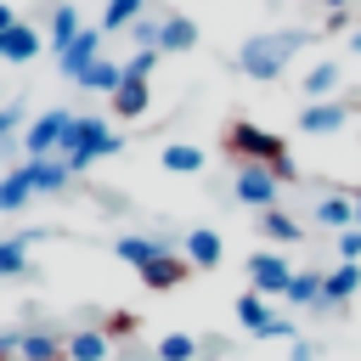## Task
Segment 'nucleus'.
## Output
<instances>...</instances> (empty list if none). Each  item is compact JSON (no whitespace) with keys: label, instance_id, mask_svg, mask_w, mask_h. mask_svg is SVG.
<instances>
[{"label":"nucleus","instance_id":"nucleus-34","mask_svg":"<svg viewBox=\"0 0 361 361\" xmlns=\"http://www.w3.org/2000/svg\"><path fill=\"white\" fill-rule=\"evenodd\" d=\"M254 338H293V322H276V316H271V322H265Z\"/></svg>","mask_w":361,"mask_h":361},{"label":"nucleus","instance_id":"nucleus-41","mask_svg":"<svg viewBox=\"0 0 361 361\" xmlns=\"http://www.w3.org/2000/svg\"><path fill=\"white\" fill-rule=\"evenodd\" d=\"M355 226H361V192H355Z\"/></svg>","mask_w":361,"mask_h":361},{"label":"nucleus","instance_id":"nucleus-29","mask_svg":"<svg viewBox=\"0 0 361 361\" xmlns=\"http://www.w3.org/2000/svg\"><path fill=\"white\" fill-rule=\"evenodd\" d=\"M237 322H243L248 333H259V327L271 322V310H265V293H243V299H237Z\"/></svg>","mask_w":361,"mask_h":361},{"label":"nucleus","instance_id":"nucleus-38","mask_svg":"<svg viewBox=\"0 0 361 361\" xmlns=\"http://www.w3.org/2000/svg\"><path fill=\"white\" fill-rule=\"evenodd\" d=\"M6 28H17V11H11V6H0V34H6Z\"/></svg>","mask_w":361,"mask_h":361},{"label":"nucleus","instance_id":"nucleus-24","mask_svg":"<svg viewBox=\"0 0 361 361\" xmlns=\"http://www.w3.org/2000/svg\"><path fill=\"white\" fill-rule=\"evenodd\" d=\"M322 276H327V271H293V282H288L282 299H293V305H316V310H322Z\"/></svg>","mask_w":361,"mask_h":361},{"label":"nucleus","instance_id":"nucleus-31","mask_svg":"<svg viewBox=\"0 0 361 361\" xmlns=\"http://www.w3.org/2000/svg\"><path fill=\"white\" fill-rule=\"evenodd\" d=\"M152 62H158V45H141V51L124 62V79H147V73H152Z\"/></svg>","mask_w":361,"mask_h":361},{"label":"nucleus","instance_id":"nucleus-19","mask_svg":"<svg viewBox=\"0 0 361 361\" xmlns=\"http://www.w3.org/2000/svg\"><path fill=\"white\" fill-rule=\"evenodd\" d=\"M79 85H85V90H107V96H113V90L124 85V62H107V56H96V62L79 73Z\"/></svg>","mask_w":361,"mask_h":361},{"label":"nucleus","instance_id":"nucleus-16","mask_svg":"<svg viewBox=\"0 0 361 361\" xmlns=\"http://www.w3.org/2000/svg\"><path fill=\"white\" fill-rule=\"evenodd\" d=\"M197 45V23L192 17H164L158 23V51H192Z\"/></svg>","mask_w":361,"mask_h":361},{"label":"nucleus","instance_id":"nucleus-40","mask_svg":"<svg viewBox=\"0 0 361 361\" xmlns=\"http://www.w3.org/2000/svg\"><path fill=\"white\" fill-rule=\"evenodd\" d=\"M350 51H355V56H361V28H355V34H350Z\"/></svg>","mask_w":361,"mask_h":361},{"label":"nucleus","instance_id":"nucleus-37","mask_svg":"<svg viewBox=\"0 0 361 361\" xmlns=\"http://www.w3.org/2000/svg\"><path fill=\"white\" fill-rule=\"evenodd\" d=\"M6 355H17V333H0V361Z\"/></svg>","mask_w":361,"mask_h":361},{"label":"nucleus","instance_id":"nucleus-26","mask_svg":"<svg viewBox=\"0 0 361 361\" xmlns=\"http://www.w3.org/2000/svg\"><path fill=\"white\" fill-rule=\"evenodd\" d=\"M152 361H197V338L192 333H164Z\"/></svg>","mask_w":361,"mask_h":361},{"label":"nucleus","instance_id":"nucleus-14","mask_svg":"<svg viewBox=\"0 0 361 361\" xmlns=\"http://www.w3.org/2000/svg\"><path fill=\"white\" fill-rule=\"evenodd\" d=\"M147 107H152V85H147V79H124V85L113 90V113H118V118H141Z\"/></svg>","mask_w":361,"mask_h":361},{"label":"nucleus","instance_id":"nucleus-30","mask_svg":"<svg viewBox=\"0 0 361 361\" xmlns=\"http://www.w3.org/2000/svg\"><path fill=\"white\" fill-rule=\"evenodd\" d=\"M299 231H305V226H293V214L265 209V237H271V243H299Z\"/></svg>","mask_w":361,"mask_h":361},{"label":"nucleus","instance_id":"nucleus-4","mask_svg":"<svg viewBox=\"0 0 361 361\" xmlns=\"http://www.w3.org/2000/svg\"><path fill=\"white\" fill-rule=\"evenodd\" d=\"M73 118H79V113H68V107L39 113V118L28 124V135H23V152H28V158H56L62 141H68V130H73Z\"/></svg>","mask_w":361,"mask_h":361},{"label":"nucleus","instance_id":"nucleus-23","mask_svg":"<svg viewBox=\"0 0 361 361\" xmlns=\"http://www.w3.org/2000/svg\"><path fill=\"white\" fill-rule=\"evenodd\" d=\"M79 34H85V23H79L73 0H68V6H56V11H51V45H56V51H68Z\"/></svg>","mask_w":361,"mask_h":361},{"label":"nucleus","instance_id":"nucleus-7","mask_svg":"<svg viewBox=\"0 0 361 361\" xmlns=\"http://www.w3.org/2000/svg\"><path fill=\"white\" fill-rule=\"evenodd\" d=\"M62 361H113V338L102 327H79L62 338Z\"/></svg>","mask_w":361,"mask_h":361},{"label":"nucleus","instance_id":"nucleus-33","mask_svg":"<svg viewBox=\"0 0 361 361\" xmlns=\"http://www.w3.org/2000/svg\"><path fill=\"white\" fill-rule=\"evenodd\" d=\"M338 259H361V226L338 231Z\"/></svg>","mask_w":361,"mask_h":361},{"label":"nucleus","instance_id":"nucleus-36","mask_svg":"<svg viewBox=\"0 0 361 361\" xmlns=\"http://www.w3.org/2000/svg\"><path fill=\"white\" fill-rule=\"evenodd\" d=\"M288 361H316V350H310L305 338H293V350H288Z\"/></svg>","mask_w":361,"mask_h":361},{"label":"nucleus","instance_id":"nucleus-35","mask_svg":"<svg viewBox=\"0 0 361 361\" xmlns=\"http://www.w3.org/2000/svg\"><path fill=\"white\" fill-rule=\"evenodd\" d=\"M17 124H23V107H17V102H11V107H0V141H6Z\"/></svg>","mask_w":361,"mask_h":361},{"label":"nucleus","instance_id":"nucleus-18","mask_svg":"<svg viewBox=\"0 0 361 361\" xmlns=\"http://www.w3.org/2000/svg\"><path fill=\"white\" fill-rule=\"evenodd\" d=\"M28 197H34V180H28V164H17V169L0 180V214H17Z\"/></svg>","mask_w":361,"mask_h":361},{"label":"nucleus","instance_id":"nucleus-25","mask_svg":"<svg viewBox=\"0 0 361 361\" xmlns=\"http://www.w3.org/2000/svg\"><path fill=\"white\" fill-rule=\"evenodd\" d=\"M333 90H338V62H316V68L305 73V96H310V102H327Z\"/></svg>","mask_w":361,"mask_h":361},{"label":"nucleus","instance_id":"nucleus-17","mask_svg":"<svg viewBox=\"0 0 361 361\" xmlns=\"http://www.w3.org/2000/svg\"><path fill=\"white\" fill-rule=\"evenodd\" d=\"M316 220H322V226H333V231H350V226H355V197L327 192V197L316 203Z\"/></svg>","mask_w":361,"mask_h":361},{"label":"nucleus","instance_id":"nucleus-22","mask_svg":"<svg viewBox=\"0 0 361 361\" xmlns=\"http://www.w3.org/2000/svg\"><path fill=\"white\" fill-rule=\"evenodd\" d=\"M17 355L23 361H62V338L56 333H17Z\"/></svg>","mask_w":361,"mask_h":361},{"label":"nucleus","instance_id":"nucleus-20","mask_svg":"<svg viewBox=\"0 0 361 361\" xmlns=\"http://www.w3.org/2000/svg\"><path fill=\"white\" fill-rule=\"evenodd\" d=\"M158 164H164L169 175H197V169H203V147H192V141H169Z\"/></svg>","mask_w":361,"mask_h":361},{"label":"nucleus","instance_id":"nucleus-10","mask_svg":"<svg viewBox=\"0 0 361 361\" xmlns=\"http://www.w3.org/2000/svg\"><path fill=\"white\" fill-rule=\"evenodd\" d=\"M186 276H192L186 254H158L152 265H141V282H147V288H180Z\"/></svg>","mask_w":361,"mask_h":361},{"label":"nucleus","instance_id":"nucleus-1","mask_svg":"<svg viewBox=\"0 0 361 361\" xmlns=\"http://www.w3.org/2000/svg\"><path fill=\"white\" fill-rule=\"evenodd\" d=\"M118 147H124V135H113V130H107V118L79 113V118H73V130H68V141H62V164H68V175H85L96 158H113Z\"/></svg>","mask_w":361,"mask_h":361},{"label":"nucleus","instance_id":"nucleus-6","mask_svg":"<svg viewBox=\"0 0 361 361\" xmlns=\"http://www.w3.org/2000/svg\"><path fill=\"white\" fill-rule=\"evenodd\" d=\"M248 282H254V293H288L293 265L282 254H248Z\"/></svg>","mask_w":361,"mask_h":361},{"label":"nucleus","instance_id":"nucleus-12","mask_svg":"<svg viewBox=\"0 0 361 361\" xmlns=\"http://www.w3.org/2000/svg\"><path fill=\"white\" fill-rule=\"evenodd\" d=\"M220 254H226V243H220V231L214 226H197V231H186V265H220Z\"/></svg>","mask_w":361,"mask_h":361},{"label":"nucleus","instance_id":"nucleus-3","mask_svg":"<svg viewBox=\"0 0 361 361\" xmlns=\"http://www.w3.org/2000/svg\"><path fill=\"white\" fill-rule=\"evenodd\" d=\"M226 152H237L243 164H276V158H288L282 135H271L265 124H248V118H237L226 130Z\"/></svg>","mask_w":361,"mask_h":361},{"label":"nucleus","instance_id":"nucleus-2","mask_svg":"<svg viewBox=\"0 0 361 361\" xmlns=\"http://www.w3.org/2000/svg\"><path fill=\"white\" fill-rule=\"evenodd\" d=\"M299 45H305L299 28H293V34H254V39L237 51V68H243L248 79H276V73L299 56Z\"/></svg>","mask_w":361,"mask_h":361},{"label":"nucleus","instance_id":"nucleus-39","mask_svg":"<svg viewBox=\"0 0 361 361\" xmlns=\"http://www.w3.org/2000/svg\"><path fill=\"white\" fill-rule=\"evenodd\" d=\"M322 6H327V11H350V0H322Z\"/></svg>","mask_w":361,"mask_h":361},{"label":"nucleus","instance_id":"nucleus-5","mask_svg":"<svg viewBox=\"0 0 361 361\" xmlns=\"http://www.w3.org/2000/svg\"><path fill=\"white\" fill-rule=\"evenodd\" d=\"M276 192H282V180H276L271 164H243L237 169V197L248 209H276Z\"/></svg>","mask_w":361,"mask_h":361},{"label":"nucleus","instance_id":"nucleus-8","mask_svg":"<svg viewBox=\"0 0 361 361\" xmlns=\"http://www.w3.org/2000/svg\"><path fill=\"white\" fill-rule=\"evenodd\" d=\"M350 124V107L344 102H310L305 113H299V130L305 135H338Z\"/></svg>","mask_w":361,"mask_h":361},{"label":"nucleus","instance_id":"nucleus-13","mask_svg":"<svg viewBox=\"0 0 361 361\" xmlns=\"http://www.w3.org/2000/svg\"><path fill=\"white\" fill-rule=\"evenodd\" d=\"M39 45H45V39H39L28 23H17V28H6V34H0V62H34V56H39Z\"/></svg>","mask_w":361,"mask_h":361},{"label":"nucleus","instance_id":"nucleus-32","mask_svg":"<svg viewBox=\"0 0 361 361\" xmlns=\"http://www.w3.org/2000/svg\"><path fill=\"white\" fill-rule=\"evenodd\" d=\"M102 333H107V338H124V333H135V316H130V310H113V316L102 322Z\"/></svg>","mask_w":361,"mask_h":361},{"label":"nucleus","instance_id":"nucleus-27","mask_svg":"<svg viewBox=\"0 0 361 361\" xmlns=\"http://www.w3.org/2000/svg\"><path fill=\"white\" fill-rule=\"evenodd\" d=\"M130 23H141V0H107V6H102V34L130 28Z\"/></svg>","mask_w":361,"mask_h":361},{"label":"nucleus","instance_id":"nucleus-15","mask_svg":"<svg viewBox=\"0 0 361 361\" xmlns=\"http://www.w3.org/2000/svg\"><path fill=\"white\" fill-rule=\"evenodd\" d=\"M113 254H118V259H130V265L141 271V265H152L158 254H169V237H118V243H113Z\"/></svg>","mask_w":361,"mask_h":361},{"label":"nucleus","instance_id":"nucleus-9","mask_svg":"<svg viewBox=\"0 0 361 361\" xmlns=\"http://www.w3.org/2000/svg\"><path fill=\"white\" fill-rule=\"evenodd\" d=\"M56 56H62V73H68V79H79V73L102 56V28H85V34H79L68 51H56Z\"/></svg>","mask_w":361,"mask_h":361},{"label":"nucleus","instance_id":"nucleus-11","mask_svg":"<svg viewBox=\"0 0 361 361\" xmlns=\"http://www.w3.org/2000/svg\"><path fill=\"white\" fill-rule=\"evenodd\" d=\"M355 288H361V265H355V259H338V271L322 276V310H327V305H344Z\"/></svg>","mask_w":361,"mask_h":361},{"label":"nucleus","instance_id":"nucleus-21","mask_svg":"<svg viewBox=\"0 0 361 361\" xmlns=\"http://www.w3.org/2000/svg\"><path fill=\"white\" fill-rule=\"evenodd\" d=\"M28 180H34V192H62L68 186V164L62 158H28Z\"/></svg>","mask_w":361,"mask_h":361},{"label":"nucleus","instance_id":"nucleus-28","mask_svg":"<svg viewBox=\"0 0 361 361\" xmlns=\"http://www.w3.org/2000/svg\"><path fill=\"white\" fill-rule=\"evenodd\" d=\"M28 271V237H0V276H23Z\"/></svg>","mask_w":361,"mask_h":361}]
</instances>
